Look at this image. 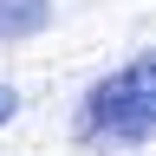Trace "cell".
<instances>
[{
	"mask_svg": "<svg viewBox=\"0 0 156 156\" xmlns=\"http://www.w3.org/2000/svg\"><path fill=\"white\" fill-rule=\"evenodd\" d=\"M72 136L85 150H130V143H150L156 136V46L124 58L117 72H104L78 98Z\"/></svg>",
	"mask_w": 156,
	"mask_h": 156,
	"instance_id": "1",
	"label": "cell"
},
{
	"mask_svg": "<svg viewBox=\"0 0 156 156\" xmlns=\"http://www.w3.org/2000/svg\"><path fill=\"white\" fill-rule=\"evenodd\" d=\"M13 111H20V91H13V85H0V124H13Z\"/></svg>",
	"mask_w": 156,
	"mask_h": 156,
	"instance_id": "3",
	"label": "cell"
},
{
	"mask_svg": "<svg viewBox=\"0 0 156 156\" xmlns=\"http://www.w3.org/2000/svg\"><path fill=\"white\" fill-rule=\"evenodd\" d=\"M52 26V0H0V46L7 39H39Z\"/></svg>",
	"mask_w": 156,
	"mask_h": 156,
	"instance_id": "2",
	"label": "cell"
}]
</instances>
